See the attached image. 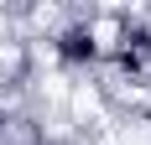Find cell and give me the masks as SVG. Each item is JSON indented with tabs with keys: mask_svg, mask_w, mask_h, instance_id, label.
<instances>
[{
	"mask_svg": "<svg viewBox=\"0 0 151 145\" xmlns=\"http://www.w3.org/2000/svg\"><path fill=\"white\" fill-rule=\"evenodd\" d=\"M47 47H52V57L63 68H99L104 62V31H99L94 16H78L68 26H58L47 36Z\"/></svg>",
	"mask_w": 151,
	"mask_h": 145,
	"instance_id": "cell-1",
	"label": "cell"
}]
</instances>
